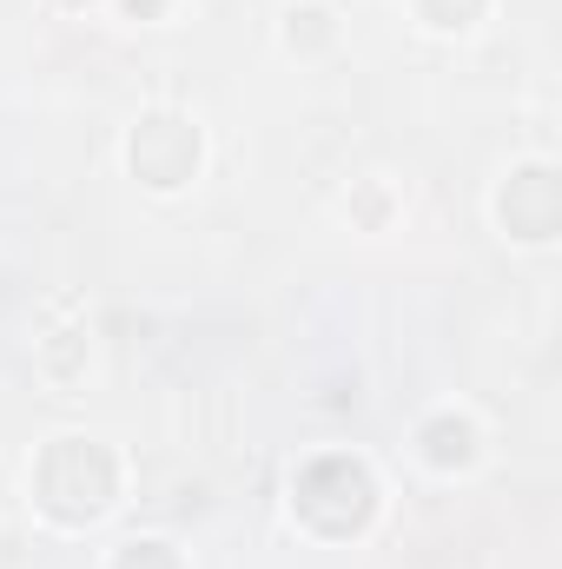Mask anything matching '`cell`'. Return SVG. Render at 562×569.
Masks as SVG:
<instances>
[{
	"label": "cell",
	"mask_w": 562,
	"mask_h": 569,
	"mask_svg": "<svg viewBox=\"0 0 562 569\" xmlns=\"http://www.w3.org/2000/svg\"><path fill=\"white\" fill-rule=\"evenodd\" d=\"M113 497V457L87 437H60L47 457H40V503L67 523H87L100 517Z\"/></svg>",
	"instance_id": "6da1fadb"
},
{
	"label": "cell",
	"mask_w": 562,
	"mask_h": 569,
	"mask_svg": "<svg viewBox=\"0 0 562 569\" xmlns=\"http://www.w3.org/2000/svg\"><path fill=\"white\" fill-rule=\"evenodd\" d=\"M371 470L351 463V457H318L304 477H298V510L304 523H318L324 537H351L364 517H371Z\"/></svg>",
	"instance_id": "7a4b0ae2"
},
{
	"label": "cell",
	"mask_w": 562,
	"mask_h": 569,
	"mask_svg": "<svg viewBox=\"0 0 562 569\" xmlns=\"http://www.w3.org/2000/svg\"><path fill=\"white\" fill-rule=\"evenodd\" d=\"M199 166V133L185 120H145L133 133V172L145 186H179Z\"/></svg>",
	"instance_id": "3957f363"
},
{
	"label": "cell",
	"mask_w": 562,
	"mask_h": 569,
	"mask_svg": "<svg viewBox=\"0 0 562 569\" xmlns=\"http://www.w3.org/2000/svg\"><path fill=\"white\" fill-rule=\"evenodd\" d=\"M556 172L550 166H530V172H516L510 179V192H503V219H510V232L516 239H550L556 232Z\"/></svg>",
	"instance_id": "277c9868"
},
{
	"label": "cell",
	"mask_w": 562,
	"mask_h": 569,
	"mask_svg": "<svg viewBox=\"0 0 562 569\" xmlns=\"http://www.w3.org/2000/svg\"><path fill=\"white\" fill-rule=\"evenodd\" d=\"M423 450H430V463H470V425L463 418H436V425L423 430Z\"/></svg>",
	"instance_id": "5b68a950"
},
{
	"label": "cell",
	"mask_w": 562,
	"mask_h": 569,
	"mask_svg": "<svg viewBox=\"0 0 562 569\" xmlns=\"http://www.w3.org/2000/svg\"><path fill=\"white\" fill-rule=\"evenodd\" d=\"M423 13H430L436 27H470V20L483 13V0H423Z\"/></svg>",
	"instance_id": "8992f818"
},
{
	"label": "cell",
	"mask_w": 562,
	"mask_h": 569,
	"mask_svg": "<svg viewBox=\"0 0 562 569\" xmlns=\"http://www.w3.org/2000/svg\"><path fill=\"white\" fill-rule=\"evenodd\" d=\"M120 569H179V563H172L165 543H133V550L120 557Z\"/></svg>",
	"instance_id": "52a82bcc"
},
{
	"label": "cell",
	"mask_w": 562,
	"mask_h": 569,
	"mask_svg": "<svg viewBox=\"0 0 562 569\" xmlns=\"http://www.w3.org/2000/svg\"><path fill=\"white\" fill-rule=\"evenodd\" d=\"M140 7H145V13H152V7H159V0H133V13H140Z\"/></svg>",
	"instance_id": "ba28073f"
}]
</instances>
